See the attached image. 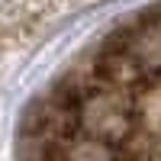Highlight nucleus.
I'll use <instances>...</instances> for the list:
<instances>
[{
	"mask_svg": "<svg viewBox=\"0 0 161 161\" xmlns=\"http://www.w3.org/2000/svg\"><path fill=\"white\" fill-rule=\"evenodd\" d=\"M90 74L132 97L161 90V10L113 32L97 52Z\"/></svg>",
	"mask_w": 161,
	"mask_h": 161,
	"instance_id": "1",
	"label": "nucleus"
},
{
	"mask_svg": "<svg viewBox=\"0 0 161 161\" xmlns=\"http://www.w3.org/2000/svg\"><path fill=\"white\" fill-rule=\"evenodd\" d=\"M80 93V136L119 152L126 161L142 152V113L132 93L110 87L93 74L77 77Z\"/></svg>",
	"mask_w": 161,
	"mask_h": 161,
	"instance_id": "2",
	"label": "nucleus"
},
{
	"mask_svg": "<svg viewBox=\"0 0 161 161\" xmlns=\"http://www.w3.org/2000/svg\"><path fill=\"white\" fill-rule=\"evenodd\" d=\"M142 155H145V161H161V129H155L142 142Z\"/></svg>",
	"mask_w": 161,
	"mask_h": 161,
	"instance_id": "3",
	"label": "nucleus"
}]
</instances>
